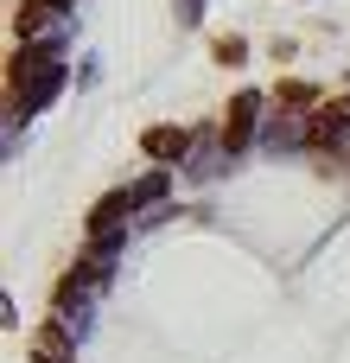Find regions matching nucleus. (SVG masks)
Segmentation results:
<instances>
[{"instance_id": "nucleus-1", "label": "nucleus", "mask_w": 350, "mask_h": 363, "mask_svg": "<svg viewBox=\"0 0 350 363\" xmlns=\"http://www.w3.org/2000/svg\"><path fill=\"white\" fill-rule=\"evenodd\" d=\"M57 83H64V57L51 51V45H32L19 64H13V102L32 115V108H45L51 96H57Z\"/></svg>"}, {"instance_id": "nucleus-2", "label": "nucleus", "mask_w": 350, "mask_h": 363, "mask_svg": "<svg viewBox=\"0 0 350 363\" xmlns=\"http://www.w3.org/2000/svg\"><path fill=\"white\" fill-rule=\"evenodd\" d=\"M255 115H261V96H236V102H230V121H223V153H236V147L255 134Z\"/></svg>"}, {"instance_id": "nucleus-3", "label": "nucleus", "mask_w": 350, "mask_h": 363, "mask_svg": "<svg viewBox=\"0 0 350 363\" xmlns=\"http://www.w3.org/2000/svg\"><path fill=\"white\" fill-rule=\"evenodd\" d=\"M134 204H140V191H115V198H102V204H96V217H89V236H102V242H108V236L128 223V211H134Z\"/></svg>"}, {"instance_id": "nucleus-4", "label": "nucleus", "mask_w": 350, "mask_h": 363, "mask_svg": "<svg viewBox=\"0 0 350 363\" xmlns=\"http://www.w3.org/2000/svg\"><path fill=\"white\" fill-rule=\"evenodd\" d=\"M32 357H38V363H77V345H70L64 325H45V332L32 338Z\"/></svg>"}, {"instance_id": "nucleus-5", "label": "nucleus", "mask_w": 350, "mask_h": 363, "mask_svg": "<svg viewBox=\"0 0 350 363\" xmlns=\"http://www.w3.org/2000/svg\"><path fill=\"white\" fill-rule=\"evenodd\" d=\"M185 147H191V134H185V128H153V134H147V153H153V160H166V166H172Z\"/></svg>"}, {"instance_id": "nucleus-6", "label": "nucleus", "mask_w": 350, "mask_h": 363, "mask_svg": "<svg viewBox=\"0 0 350 363\" xmlns=\"http://www.w3.org/2000/svg\"><path fill=\"white\" fill-rule=\"evenodd\" d=\"M344 128H350V102H338L332 115H319V121H312V140H338Z\"/></svg>"}, {"instance_id": "nucleus-7", "label": "nucleus", "mask_w": 350, "mask_h": 363, "mask_svg": "<svg viewBox=\"0 0 350 363\" xmlns=\"http://www.w3.org/2000/svg\"><path fill=\"white\" fill-rule=\"evenodd\" d=\"M57 6H64V0H26V6H19V32H38Z\"/></svg>"}]
</instances>
